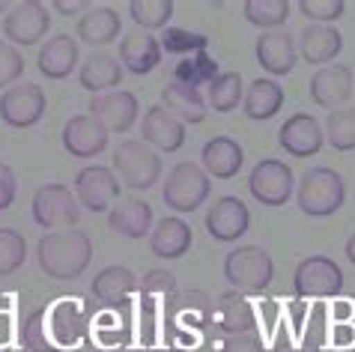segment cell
Instances as JSON below:
<instances>
[{
	"mask_svg": "<svg viewBox=\"0 0 355 352\" xmlns=\"http://www.w3.org/2000/svg\"><path fill=\"white\" fill-rule=\"evenodd\" d=\"M111 170L125 182V188L150 191L162 179V155L144 141H120L111 155Z\"/></svg>",
	"mask_w": 355,
	"mask_h": 352,
	"instance_id": "obj_6",
	"label": "cell"
},
{
	"mask_svg": "<svg viewBox=\"0 0 355 352\" xmlns=\"http://www.w3.org/2000/svg\"><path fill=\"white\" fill-rule=\"evenodd\" d=\"M248 191L260 206H269V209L287 206L290 197L295 194L293 168L281 159H260L248 176Z\"/></svg>",
	"mask_w": 355,
	"mask_h": 352,
	"instance_id": "obj_7",
	"label": "cell"
},
{
	"mask_svg": "<svg viewBox=\"0 0 355 352\" xmlns=\"http://www.w3.org/2000/svg\"><path fill=\"white\" fill-rule=\"evenodd\" d=\"M194 245V230L182 215H167L150 230V251L159 260H182Z\"/></svg>",
	"mask_w": 355,
	"mask_h": 352,
	"instance_id": "obj_23",
	"label": "cell"
},
{
	"mask_svg": "<svg viewBox=\"0 0 355 352\" xmlns=\"http://www.w3.org/2000/svg\"><path fill=\"white\" fill-rule=\"evenodd\" d=\"M39 269L54 281H75L81 278L93 260V242L84 230H63L45 233L36 245Z\"/></svg>",
	"mask_w": 355,
	"mask_h": 352,
	"instance_id": "obj_2",
	"label": "cell"
},
{
	"mask_svg": "<svg viewBox=\"0 0 355 352\" xmlns=\"http://www.w3.org/2000/svg\"><path fill=\"white\" fill-rule=\"evenodd\" d=\"M209 194H212L209 173L194 161H180L171 168V173H167L164 188H162V200L171 212L185 215V212L200 209Z\"/></svg>",
	"mask_w": 355,
	"mask_h": 352,
	"instance_id": "obj_5",
	"label": "cell"
},
{
	"mask_svg": "<svg viewBox=\"0 0 355 352\" xmlns=\"http://www.w3.org/2000/svg\"><path fill=\"white\" fill-rule=\"evenodd\" d=\"M347 260H349L352 266H355V233H352L349 242H347Z\"/></svg>",
	"mask_w": 355,
	"mask_h": 352,
	"instance_id": "obj_54",
	"label": "cell"
},
{
	"mask_svg": "<svg viewBox=\"0 0 355 352\" xmlns=\"http://www.w3.org/2000/svg\"><path fill=\"white\" fill-rule=\"evenodd\" d=\"M212 296L203 290H176L162 305V337L167 352L197 346L203 331L212 328Z\"/></svg>",
	"mask_w": 355,
	"mask_h": 352,
	"instance_id": "obj_1",
	"label": "cell"
},
{
	"mask_svg": "<svg viewBox=\"0 0 355 352\" xmlns=\"http://www.w3.org/2000/svg\"><path fill=\"white\" fill-rule=\"evenodd\" d=\"M355 346V322H331L329 349H352Z\"/></svg>",
	"mask_w": 355,
	"mask_h": 352,
	"instance_id": "obj_47",
	"label": "cell"
},
{
	"mask_svg": "<svg viewBox=\"0 0 355 352\" xmlns=\"http://www.w3.org/2000/svg\"><path fill=\"white\" fill-rule=\"evenodd\" d=\"M325 141L338 152L355 150V107H338L325 116Z\"/></svg>",
	"mask_w": 355,
	"mask_h": 352,
	"instance_id": "obj_39",
	"label": "cell"
},
{
	"mask_svg": "<svg viewBox=\"0 0 355 352\" xmlns=\"http://www.w3.org/2000/svg\"><path fill=\"white\" fill-rule=\"evenodd\" d=\"M159 42H162V51H167V54H197V51H206L209 36L191 33V30H185V27H164Z\"/></svg>",
	"mask_w": 355,
	"mask_h": 352,
	"instance_id": "obj_43",
	"label": "cell"
},
{
	"mask_svg": "<svg viewBox=\"0 0 355 352\" xmlns=\"http://www.w3.org/2000/svg\"><path fill=\"white\" fill-rule=\"evenodd\" d=\"M153 206L144 197H123L107 212V227L123 239H144L153 230Z\"/></svg>",
	"mask_w": 355,
	"mask_h": 352,
	"instance_id": "obj_25",
	"label": "cell"
},
{
	"mask_svg": "<svg viewBox=\"0 0 355 352\" xmlns=\"http://www.w3.org/2000/svg\"><path fill=\"white\" fill-rule=\"evenodd\" d=\"M245 164V150L239 146V141L218 134V138L206 141L203 152H200V168L209 173V179H233L236 173L242 170Z\"/></svg>",
	"mask_w": 355,
	"mask_h": 352,
	"instance_id": "obj_28",
	"label": "cell"
},
{
	"mask_svg": "<svg viewBox=\"0 0 355 352\" xmlns=\"http://www.w3.org/2000/svg\"><path fill=\"white\" fill-rule=\"evenodd\" d=\"M173 81L180 84H189V87H197L200 90V84H209L215 75H218V60L215 57H209L206 51H197L191 57H185V60L173 69Z\"/></svg>",
	"mask_w": 355,
	"mask_h": 352,
	"instance_id": "obj_41",
	"label": "cell"
},
{
	"mask_svg": "<svg viewBox=\"0 0 355 352\" xmlns=\"http://www.w3.org/2000/svg\"><path fill=\"white\" fill-rule=\"evenodd\" d=\"M162 107H167L176 120L182 125H197L206 120V96L197 90V87H189V84H180V81H171L162 87Z\"/></svg>",
	"mask_w": 355,
	"mask_h": 352,
	"instance_id": "obj_29",
	"label": "cell"
},
{
	"mask_svg": "<svg viewBox=\"0 0 355 352\" xmlns=\"http://www.w3.org/2000/svg\"><path fill=\"white\" fill-rule=\"evenodd\" d=\"M254 57L263 66V72L284 78L295 69L299 48H295V39L290 36V30H266L254 42Z\"/></svg>",
	"mask_w": 355,
	"mask_h": 352,
	"instance_id": "obj_18",
	"label": "cell"
},
{
	"mask_svg": "<svg viewBox=\"0 0 355 352\" xmlns=\"http://www.w3.org/2000/svg\"><path fill=\"white\" fill-rule=\"evenodd\" d=\"M293 287L299 299H334L343 290V269L331 257H304L293 272Z\"/></svg>",
	"mask_w": 355,
	"mask_h": 352,
	"instance_id": "obj_9",
	"label": "cell"
},
{
	"mask_svg": "<svg viewBox=\"0 0 355 352\" xmlns=\"http://www.w3.org/2000/svg\"><path fill=\"white\" fill-rule=\"evenodd\" d=\"M98 352H146L144 346H129V344H125V346H111V349H98Z\"/></svg>",
	"mask_w": 355,
	"mask_h": 352,
	"instance_id": "obj_52",
	"label": "cell"
},
{
	"mask_svg": "<svg viewBox=\"0 0 355 352\" xmlns=\"http://www.w3.org/2000/svg\"><path fill=\"white\" fill-rule=\"evenodd\" d=\"M176 290H180V287H176V275H173V272L150 269L141 281H137V308L162 310V305L173 296Z\"/></svg>",
	"mask_w": 355,
	"mask_h": 352,
	"instance_id": "obj_34",
	"label": "cell"
},
{
	"mask_svg": "<svg viewBox=\"0 0 355 352\" xmlns=\"http://www.w3.org/2000/svg\"><path fill=\"white\" fill-rule=\"evenodd\" d=\"M295 200L308 218H329L347 200V182L334 168H311L295 185Z\"/></svg>",
	"mask_w": 355,
	"mask_h": 352,
	"instance_id": "obj_4",
	"label": "cell"
},
{
	"mask_svg": "<svg viewBox=\"0 0 355 352\" xmlns=\"http://www.w3.org/2000/svg\"><path fill=\"white\" fill-rule=\"evenodd\" d=\"M3 12H9V3H6V0H0V15H3Z\"/></svg>",
	"mask_w": 355,
	"mask_h": 352,
	"instance_id": "obj_55",
	"label": "cell"
},
{
	"mask_svg": "<svg viewBox=\"0 0 355 352\" xmlns=\"http://www.w3.org/2000/svg\"><path fill=\"white\" fill-rule=\"evenodd\" d=\"M90 331L96 335V344L102 349H111V346H125L132 340V328L125 322L123 310H102V314H93L90 319Z\"/></svg>",
	"mask_w": 355,
	"mask_h": 352,
	"instance_id": "obj_35",
	"label": "cell"
},
{
	"mask_svg": "<svg viewBox=\"0 0 355 352\" xmlns=\"http://www.w3.org/2000/svg\"><path fill=\"white\" fill-rule=\"evenodd\" d=\"M329 328H331V314H329V305H317L308 308L304 314V322L299 328V337H302V349L308 352H320V349H329Z\"/></svg>",
	"mask_w": 355,
	"mask_h": 352,
	"instance_id": "obj_37",
	"label": "cell"
},
{
	"mask_svg": "<svg viewBox=\"0 0 355 352\" xmlns=\"http://www.w3.org/2000/svg\"><path fill=\"white\" fill-rule=\"evenodd\" d=\"M24 75V54L15 45L0 42V90L15 87V81Z\"/></svg>",
	"mask_w": 355,
	"mask_h": 352,
	"instance_id": "obj_45",
	"label": "cell"
},
{
	"mask_svg": "<svg viewBox=\"0 0 355 352\" xmlns=\"http://www.w3.org/2000/svg\"><path fill=\"white\" fill-rule=\"evenodd\" d=\"M137 111H141V105H137L135 93L116 90V93H98L90 99V116H96L107 132H116V134L129 132L137 123Z\"/></svg>",
	"mask_w": 355,
	"mask_h": 352,
	"instance_id": "obj_22",
	"label": "cell"
},
{
	"mask_svg": "<svg viewBox=\"0 0 355 352\" xmlns=\"http://www.w3.org/2000/svg\"><path fill=\"white\" fill-rule=\"evenodd\" d=\"M299 12L304 18H311L313 24H331L347 12V3L343 0H302Z\"/></svg>",
	"mask_w": 355,
	"mask_h": 352,
	"instance_id": "obj_44",
	"label": "cell"
},
{
	"mask_svg": "<svg viewBox=\"0 0 355 352\" xmlns=\"http://www.w3.org/2000/svg\"><path fill=\"white\" fill-rule=\"evenodd\" d=\"M245 21L254 24L257 30H281L290 18V3L287 0H245L242 3Z\"/></svg>",
	"mask_w": 355,
	"mask_h": 352,
	"instance_id": "obj_36",
	"label": "cell"
},
{
	"mask_svg": "<svg viewBox=\"0 0 355 352\" xmlns=\"http://www.w3.org/2000/svg\"><path fill=\"white\" fill-rule=\"evenodd\" d=\"M272 352H308V349L293 346V344H278V346H272Z\"/></svg>",
	"mask_w": 355,
	"mask_h": 352,
	"instance_id": "obj_53",
	"label": "cell"
},
{
	"mask_svg": "<svg viewBox=\"0 0 355 352\" xmlns=\"http://www.w3.org/2000/svg\"><path fill=\"white\" fill-rule=\"evenodd\" d=\"M141 141L155 152H176L185 143V125L162 105H153L141 120Z\"/></svg>",
	"mask_w": 355,
	"mask_h": 352,
	"instance_id": "obj_21",
	"label": "cell"
},
{
	"mask_svg": "<svg viewBox=\"0 0 355 352\" xmlns=\"http://www.w3.org/2000/svg\"><path fill=\"white\" fill-rule=\"evenodd\" d=\"M48 27H51V12H48V6L39 3V0H21V3L9 6V12L3 18V36L18 51L42 42Z\"/></svg>",
	"mask_w": 355,
	"mask_h": 352,
	"instance_id": "obj_10",
	"label": "cell"
},
{
	"mask_svg": "<svg viewBox=\"0 0 355 352\" xmlns=\"http://www.w3.org/2000/svg\"><path fill=\"white\" fill-rule=\"evenodd\" d=\"M242 96H245V84L239 72H218L206 84V107H212L215 114L236 111Z\"/></svg>",
	"mask_w": 355,
	"mask_h": 352,
	"instance_id": "obj_33",
	"label": "cell"
},
{
	"mask_svg": "<svg viewBox=\"0 0 355 352\" xmlns=\"http://www.w3.org/2000/svg\"><path fill=\"white\" fill-rule=\"evenodd\" d=\"M78 60H81V45L69 33H57L39 48L36 69L48 81H63V78L72 75V69H78Z\"/></svg>",
	"mask_w": 355,
	"mask_h": 352,
	"instance_id": "obj_24",
	"label": "cell"
},
{
	"mask_svg": "<svg viewBox=\"0 0 355 352\" xmlns=\"http://www.w3.org/2000/svg\"><path fill=\"white\" fill-rule=\"evenodd\" d=\"M15 194H18V185H15V173L9 164L0 161V212H6L9 206L15 203Z\"/></svg>",
	"mask_w": 355,
	"mask_h": 352,
	"instance_id": "obj_48",
	"label": "cell"
},
{
	"mask_svg": "<svg viewBox=\"0 0 355 352\" xmlns=\"http://www.w3.org/2000/svg\"><path fill=\"white\" fill-rule=\"evenodd\" d=\"M123 66L116 57L105 54V51H93L78 69V81H81L84 90L90 93H105V90H116L123 84Z\"/></svg>",
	"mask_w": 355,
	"mask_h": 352,
	"instance_id": "obj_32",
	"label": "cell"
},
{
	"mask_svg": "<svg viewBox=\"0 0 355 352\" xmlns=\"http://www.w3.org/2000/svg\"><path fill=\"white\" fill-rule=\"evenodd\" d=\"M352 87H355V75L349 66L331 63V66H322V69L313 72L308 93L320 107L338 111V105H347L352 99Z\"/></svg>",
	"mask_w": 355,
	"mask_h": 352,
	"instance_id": "obj_16",
	"label": "cell"
},
{
	"mask_svg": "<svg viewBox=\"0 0 355 352\" xmlns=\"http://www.w3.org/2000/svg\"><path fill=\"white\" fill-rule=\"evenodd\" d=\"M27 260V239L15 227H0V278L12 275Z\"/></svg>",
	"mask_w": 355,
	"mask_h": 352,
	"instance_id": "obj_42",
	"label": "cell"
},
{
	"mask_svg": "<svg viewBox=\"0 0 355 352\" xmlns=\"http://www.w3.org/2000/svg\"><path fill=\"white\" fill-rule=\"evenodd\" d=\"M31 212H33V221L42 230H54V227H63V224L72 227V224L81 221V203H78L72 188H66L63 182L39 185L33 191Z\"/></svg>",
	"mask_w": 355,
	"mask_h": 352,
	"instance_id": "obj_8",
	"label": "cell"
},
{
	"mask_svg": "<svg viewBox=\"0 0 355 352\" xmlns=\"http://www.w3.org/2000/svg\"><path fill=\"white\" fill-rule=\"evenodd\" d=\"M51 9H57V12H63V15H78V12H87L90 9V3H84V0H72V3H66V0H54Z\"/></svg>",
	"mask_w": 355,
	"mask_h": 352,
	"instance_id": "obj_51",
	"label": "cell"
},
{
	"mask_svg": "<svg viewBox=\"0 0 355 352\" xmlns=\"http://www.w3.org/2000/svg\"><path fill=\"white\" fill-rule=\"evenodd\" d=\"M15 335H18V328H15L12 310H0V349L12 346L15 344Z\"/></svg>",
	"mask_w": 355,
	"mask_h": 352,
	"instance_id": "obj_50",
	"label": "cell"
},
{
	"mask_svg": "<svg viewBox=\"0 0 355 352\" xmlns=\"http://www.w3.org/2000/svg\"><path fill=\"white\" fill-rule=\"evenodd\" d=\"M18 346L24 352H57V346L48 337V308H33L24 317L21 328H18Z\"/></svg>",
	"mask_w": 355,
	"mask_h": 352,
	"instance_id": "obj_38",
	"label": "cell"
},
{
	"mask_svg": "<svg viewBox=\"0 0 355 352\" xmlns=\"http://www.w3.org/2000/svg\"><path fill=\"white\" fill-rule=\"evenodd\" d=\"M129 15L141 30H162L173 18V0H132Z\"/></svg>",
	"mask_w": 355,
	"mask_h": 352,
	"instance_id": "obj_40",
	"label": "cell"
},
{
	"mask_svg": "<svg viewBox=\"0 0 355 352\" xmlns=\"http://www.w3.org/2000/svg\"><path fill=\"white\" fill-rule=\"evenodd\" d=\"M278 317H281V308H278V301H269L266 299L263 305H257V322H263V328H266V335H278Z\"/></svg>",
	"mask_w": 355,
	"mask_h": 352,
	"instance_id": "obj_49",
	"label": "cell"
},
{
	"mask_svg": "<svg viewBox=\"0 0 355 352\" xmlns=\"http://www.w3.org/2000/svg\"><path fill=\"white\" fill-rule=\"evenodd\" d=\"M278 143L284 152H290L293 159H311L317 155L325 143V134L320 129L317 116L311 114H293L287 123L278 129Z\"/></svg>",
	"mask_w": 355,
	"mask_h": 352,
	"instance_id": "obj_19",
	"label": "cell"
},
{
	"mask_svg": "<svg viewBox=\"0 0 355 352\" xmlns=\"http://www.w3.org/2000/svg\"><path fill=\"white\" fill-rule=\"evenodd\" d=\"M162 42L146 30H132L123 36L120 42V66L132 75H150L155 66L162 63Z\"/></svg>",
	"mask_w": 355,
	"mask_h": 352,
	"instance_id": "obj_27",
	"label": "cell"
},
{
	"mask_svg": "<svg viewBox=\"0 0 355 352\" xmlns=\"http://www.w3.org/2000/svg\"><path fill=\"white\" fill-rule=\"evenodd\" d=\"M295 48L311 66H331L334 57L343 51V36L334 24H308L302 27Z\"/></svg>",
	"mask_w": 355,
	"mask_h": 352,
	"instance_id": "obj_26",
	"label": "cell"
},
{
	"mask_svg": "<svg viewBox=\"0 0 355 352\" xmlns=\"http://www.w3.org/2000/svg\"><path fill=\"white\" fill-rule=\"evenodd\" d=\"M107 134L111 132H107L96 116L78 114L63 125L60 141H63V150L72 155V159H84L87 161V159H96L98 152L107 150Z\"/></svg>",
	"mask_w": 355,
	"mask_h": 352,
	"instance_id": "obj_15",
	"label": "cell"
},
{
	"mask_svg": "<svg viewBox=\"0 0 355 352\" xmlns=\"http://www.w3.org/2000/svg\"><path fill=\"white\" fill-rule=\"evenodd\" d=\"M284 87L278 81H272V78H257V81H251V87L245 90L242 96V111L248 120H272V116L281 114L284 107Z\"/></svg>",
	"mask_w": 355,
	"mask_h": 352,
	"instance_id": "obj_30",
	"label": "cell"
},
{
	"mask_svg": "<svg viewBox=\"0 0 355 352\" xmlns=\"http://www.w3.org/2000/svg\"><path fill=\"white\" fill-rule=\"evenodd\" d=\"M93 299L107 310H123L137 296V275L125 266H105L90 283Z\"/></svg>",
	"mask_w": 355,
	"mask_h": 352,
	"instance_id": "obj_17",
	"label": "cell"
},
{
	"mask_svg": "<svg viewBox=\"0 0 355 352\" xmlns=\"http://www.w3.org/2000/svg\"><path fill=\"white\" fill-rule=\"evenodd\" d=\"M251 227V209L248 203L227 194L212 203V209L206 212V230L215 242H236L242 239Z\"/></svg>",
	"mask_w": 355,
	"mask_h": 352,
	"instance_id": "obj_14",
	"label": "cell"
},
{
	"mask_svg": "<svg viewBox=\"0 0 355 352\" xmlns=\"http://www.w3.org/2000/svg\"><path fill=\"white\" fill-rule=\"evenodd\" d=\"M224 278L242 296H263L275 278V260L260 245H239L224 257Z\"/></svg>",
	"mask_w": 355,
	"mask_h": 352,
	"instance_id": "obj_3",
	"label": "cell"
},
{
	"mask_svg": "<svg viewBox=\"0 0 355 352\" xmlns=\"http://www.w3.org/2000/svg\"><path fill=\"white\" fill-rule=\"evenodd\" d=\"M123 21L120 12L111 6H90L87 12L78 18V39L84 45H111L114 39H120Z\"/></svg>",
	"mask_w": 355,
	"mask_h": 352,
	"instance_id": "obj_31",
	"label": "cell"
},
{
	"mask_svg": "<svg viewBox=\"0 0 355 352\" xmlns=\"http://www.w3.org/2000/svg\"><path fill=\"white\" fill-rule=\"evenodd\" d=\"M218 352H266V344L257 331H251V335H230L224 337Z\"/></svg>",
	"mask_w": 355,
	"mask_h": 352,
	"instance_id": "obj_46",
	"label": "cell"
},
{
	"mask_svg": "<svg viewBox=\"0 0 355 352\" xmlns=\"http://www.w3.org/2000/svg\"><path fill=\"white\" fill-rule=\"evenodd\" d=\"M93 310L84 301L60 299L48 310V337L57 349H75L90 331Z\"/></svg>",
	"mask_w": 355,
	"mask_h": 352,
	"instance_id": "obj_12",
	"label": "cell"
},
{
	"mask_svg": "<svg viewBox=\"0 0 355 352\" xmlns=\"http://www.w3.org/2000/svg\"><path fill=\"white\" fill-rule=\"evenodd\" d=\"M45 107H48V96L39 84L33 81H24V84H15L0 96V120L12 129H31L39 120L45 116Z\"/></svg>",
	"mask_w": 355,
	"mask_h": 352,
	"instance_id": "obj_13",
	"label": "cell"
},
{
	"mask_svg": "<svg viewBox=\"0 0 355 352\" xmlns=\"http://www.w3.org/2000/svg\"><path fill=\"white\" fill-rule=\"evenodd\" d=\"M120 191V176L105 164H87L75 176V197L87 212H111Z\"/></svg>",
	"mask_w": 355,
	"mask_h": 352,
	"instance_id": "obj_11",
	"label": "cell"
},
{
	"mask_svg": "<svg viewBox=\"0 0 355 352\" xmlns=\"http://www.w3.org/2000/svg\"><path fill=\"white\" fill-rule=\"evenodd\" d=\"M212 328H218L221 335H251L257 328V308L248 301L242 292H224L212 305Z\"/></svg>",
	"mask_w": 355,
	"mask_h": 352,
	"instance_id": "obj_20",
	"label": "cell"
}]
</instances>
